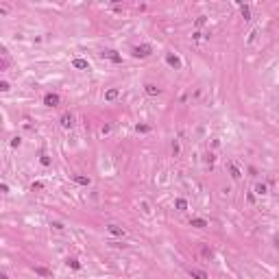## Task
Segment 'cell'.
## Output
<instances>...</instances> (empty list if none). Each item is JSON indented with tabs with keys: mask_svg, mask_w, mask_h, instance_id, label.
Instances as JSON below:
<instances>
[{
	"mask_svg": "<svg viewBox=\"0 0 279 279\" xmlns=\"http://www.w3.org/2000/svg\"><path fill=\"white\" fill-rule=\"evenodd\" d=\"M144 90H146V94H148V96H157V94L161 92V90H159L157 85H153V83H146V85H144Z\"/></svg>",
	"mask_w": 279,
	"mask_h": 279,
	"instance_id": "8",
	"label": "cell"
},
{
	"mask_svg": "<svg viewBox=\"0 0 279 279\" xmlns=\"http://www.w3.org/2000/svg\"><path fill=\"white\" fill-rule=\"evenodd\" d=\"M103 57H107V59H111L113 63H120V61H122V57H120V55H118L116 50H105V52H103Z\"/></svg>",
	"mask_w": 279,
	"mask_h": 279,
	"instance_id": "4",
	"label": "cell"
},
{
	"mask_svg": "<svg viewBox=\"0 0 279 279\" xmlns=\"http://www.w3.org/2000/svg\"><path fill=\"white\" fill-rule=\"evenodd\" d=\"M0 90H2V92H7V90H9V83H7V81H2V83H0Z\"/></svg>",
	"mask_w": 279,
	"mask_h": 279,
	"instance_id": "23",
	"label": "cell"
},
{
	"mask_svg": "<svg viewBox=\"0 0 279 279\" xmlns=\"http://www.w3.org/2000/svg\"><path fill=\"white\" fill-rule=\"evenodd\" d=\"M150 52H153V48L148 46V44H142V46L133 48V55H135V57H148Z\"/></svg>",
	"mask_w": 279,
	"mask_h": 279,
	"instance_id": "1",
	"label": "cell"
},
{
	"mask_svg": "<svg viewBox=\"0 0 279 279\" xmlns=\"http://www.w3.org/2000/svg\"><path fill=\"white\" fill-rule=\"evenodd\" d=\"M11 146H13V148H18V146H20V138H13V140H11Z\"/></svg>",
	"mask_w": 279,
	"mask_h": 279,
	"instance_id": "22",
	"label": "cell"
},
{
	"mask_svg": "<svg viewBox=\"0 0 279 279\" xmlns=\"http://www.w3.org/2000/svg\"><path fill=\"white\" fill-rule=\"evenodd\" d=\"M105 98H107V100H113V98H118V90H107Z\"/></svg>",
	"mask_w": 279,
	"mask_h": 279,
	"instance_id": "16",
	"label": "cell"
},
{
	"mask_svg": "<svg viewBox=\"0 0 279 279\" xmlns=\"http://www.w3.org/2000/svg\"><path fill=\"white\" fill-rule=\"evenodd\" d=\"M229 170H231V177H233V179H235V181H238V179H240V177H242V175H240V170H238V166H235V164H229Z\"/></svg>",
	"mask_w": 279,
	"mask_h": 279,
	"instance_id": "14",
	"label": "cell"
},
{
	"mask_svg": "<svg viewBox=\"0 0 279 279\" xmlns=\"http://www.w3.org/2000/svg\"><path fill=\"white\" fill-rule=\"evenodd\" d=\"M255 192H257V194H260V196H264V194H266V192H268V187L264 186V183H257V186H255Z\"/></svg>",
	"mask_w": 279,
	"mask_h": 279,
	"instance_id": "15",
	"label": "cell"
},
{
	"mask_svg": "<svg viewBox=\"0 0 279 279\" xmlns=\"http://www.w3.org/2000/svg\"><path fill=\"white\" fill-rule=\"evenodd\" d=\"M275 244H277V249H279V235H277V238H275Z\"/></svg>",
	"mask_w": 279,
	"mask_h": 279,
	"instance_id": "24",
	"label": "cell"
},
{
	"mask_svg": "<svg viewBox=\"0 0 279 279\" xmlns=\"http://www.w3.org/2000/svg\"><path fill=\"white\" fill-rule=\"evenodd\" d=\"M190 277L192 279H207V273L198 271V268H190Z\"/></svg>",
	"mask_w": 279,
	"mask_h": 279,
	"instance_id": "7",
	"label": "cell"
},
{
	"mask_svg": "<svg viewBox=\"0 0 279 279\" xmlns=\"http://www.w3.org/2000/svg\"><path fill=\"white\" fill-rule=\"evenodd\" d=\"M190 225L196 227V229H205V227H207V220H205V218H192Z\"/></svg>",
	"mask_w": 279,
	"mask_h": 279,
	"instance_id": "6",
	"label": "cell"
},
{
	"mask_svg": "<svg viewBox=\"0 0 279 279\" xmlns=\"http://www.w3.org/2000/svg\"><path fill=\"white\" fill-rule=\"evenodd\" d=\"M107 229H109V233H113V235H124V229L118 227V225H109Z\"/></svg>",
	"mask_w": 279,
	"mask_h": 279,
	"instance_id": "11",
	"label": "cell"
},
{
	"mask_svg": "<svg viewBox=\"0 0 279 279\" xmlns=\"http://www.w3.org/2000/svg\"><path fill=\"white\" fill-rule=\"evenodd\" d=\"M72 179H74V183H79V186H90V177H83V175H74Z\"/></svg>",
	"mask_w": 279,
	"mask_h": 279,
	"instance_id": "9",
	"label": "cell"
},
{
	"mask_svg": "<svg viewBox=\"0 0 279 279\" xmlns=\"http://www.w3.org/2000/svg\"><path fill=\"white\" fill-rule=\"evenodd\" d=\"M72 66H74L76 70H85V68H87L90 63H87L85 59H74V61H72Z\"/></svg>",
	"mask_w": 279,
	"mask_h": 279,
	"instance_id": "10",
	"label": "cell"
},
{
	"mask_svg": "<svg viewBox=\"0 0 279 279\" xmlns=\"http://www.w3.org/2000/svg\"><path fill=\"white\" fill-rule=\"evenodd\" d=\"M39 161H42V166H50V157H48V155H42Z\"/></svg>",
	"mask_w": 279,
	"mask_h": 279,
	"instance_id": "21",
	"label": "cell"
},
{
	"mask_svg": "<svg viewBox=\"0 0 279 279\" xmlns=\"http://www.w3.org/2000/svg\"><path fill=\"white\" fill-rule=\"evenodd\" d=\"M240 9H242V15H244V18H251V11H249L246 4H240Z\"/></svg>",
	"mask_w": 279,
	"mask_h": 279,
	"instance_id": "19",
	"label": "cell"
},
{
	"mask_svg": "<svg viewBox=\"0 0 279 279\" xmlns=\"http://www.w3.org/2000/svg\"><path fill=\"white\" fill-rule=\"evenodd\" d=\"M175 207L183 212V209H187V201L186 198H177V201H175Z\"/></svg>",
	"mask_w": 279,
	"mask_h": 279,
	"instance_id": "13",
	"label": "cell"
},
{
	"mask_svg": "<svg viewBox=\"0 0 279 279\" xmlns=\"http://www.w3.org/2000/svg\"><path fill=\"white\" fill-rule=\"evenodd\" d=\"M72 124H74V118H72L70 113H63V116H61V127H63V129H70Z\"/></svg>",
	"mask_w": 279,
	"mask_h": 279,
	"instance_id": "5",
	"label": "cell"
},
{
	"mask_svg": "<svg viewBox=\"0 0 279 279\" xmlns=\"http://www.w3.org/2000/svg\"><path fill=\"white\" fill-rule=\"evenodd\" d=\"M31 190H33V192H35V190H44V183H42V181H35V183L31 186Z\"/></svg>",
	"mask_w": 279,
	"mask_h": 279,
	"instance_id": "20",
	"label": "cell"
},
{
	"mask_svg": "<svg viewBox=\"0 0 279 279\" xmlns=\"http://www.w3.org/2000/svg\"><path fill=\"white\" fill-rule=\"evenodd\" d=\"M35 273H37L39 277H50V275H52V273H50L48 268H44V266H35Z\"/></svg>",
	"mask_w": 279,
	"mask_h": 279,
	"instance_id": "12",
	"label": "cell"
},
{
	"mask_svg": "<svg viewBox=\"0 0 279 279\" xmlns=\"http://www.w3.org/2000/svg\"><path fill=\"white\" fill-rule=\"evenodd\" d=\"M44 105H46V107H57V105H59V96H57V94H46V96H44Z\"/></svg>",
	"mask_w": 279,
	"mask_h": 279,
	"instance_id": "2",
	"label": "cell"
},
{
	"mask_svg": "<svg viewBox=\"0 0 279 279\" xmlns=\"http://www.w3.org/2000/svg\"><path fill=\"white\" fill-rule=\"evenodd\" d=\"M166 61H168V66H172L175 70H179V68H181V59H179L177 55H166Z\"/></svg>",
	"mask_w": 279,
	"mask_h": 279,
	"instance_id": "3",
	"label": "cell"
},
{
	"mask_svg": "<svg viewBox=\"0 0 279 279\" xmlns=\"http://www.w3.org/2000/svg\"><path fill=\"white\" fill-rule=\"evenodd\" d=\"M68 266H70V268H74V271H79V268H81L79 260H74V257H72V260H68Z\"/></svg>",
	"mask_w": 279,
	"mask_h": 279,
	"instance_id": "17",
	"label": "cell"
},
{
	"mask_svg": "<svg viewBox=\"0 0 279 279\" xmlns=\"http://www.w3.org/2000/svg\"><path fill=\"white\" fill-rule=\"evenodd\" d=\"M135 129H138V133H148V131H150V127H148V124H138Z\"/></svg>",
	"mask_w": 279,
	"mask_h": 279,
	"instance_id": "18",
	"label": "cell"
}]
</instances>
